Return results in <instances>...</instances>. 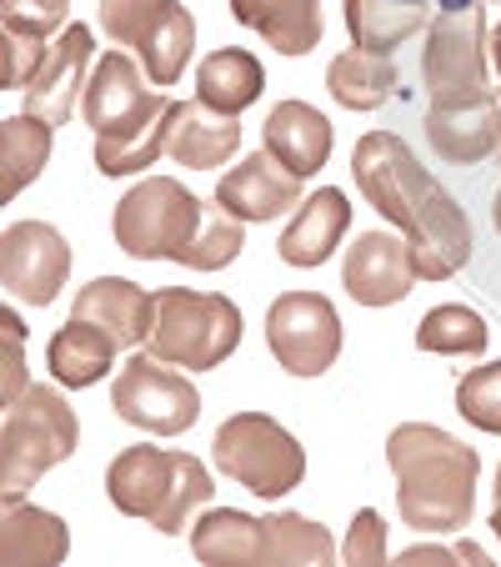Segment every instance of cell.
<instances>
[{"mask_svg":"<svg viewBox=\"0 0 501 567\" xmlns=\"http://www.w3.org/2000/svg\"><path fill=\"white\" fill-rule=\"evenodd\" d=\"M457 553H461V563H477V567H487V563H491L487 547H477V543H457Z\"/></svg>","mask_w":501,"mask_h":567,"instance_id":"cell-40","label":"cell"},{"mask_svg":"<svg viewBox=\"0 0 501 567\" xmlns=\"http://www.w3.org/2000/svg\"><path fill=\"white\" fill-rule=\"evenodd\" d=\"M191 553L206 567H267V517L211 507L191 523Z\"/></svg>","mask_w":501,"mask_h":567,"instance_id":"cell-25","label":"cell"},{"mask_svg":"<svg viewBox=\"0 0 501 567\" xmlns=\"http://www.w3.org/2000/svg\"><path fill=\"white\" fill-rule=\"evenodd\" d=\"M51 136H55V126L31 116V111L0 121V196H6V202H15V196L45 172Z\"/></svg>","mask_w":501,"mask_h":567,"instance_id":"cell-30","label":"cell"},{"mask_svg":"<svg viewBox=\"0 0 501 567\" xmlns=\"http://www.w3.org/2000/svg\"><path fill=\"white\" fill-rule=\"evenodd\" d=\"M497 493H491V533H497V543H501V462H497V482H491Z\"/></svg>","mask_w":501,"mask_h":567,"instance_id":"cell-39","label":"cell"},{"mask_svg":"<svg viewBox=\"0 0 501 567\" xmlns=\"http://www.w3.org/2000/svg\"><path fill=\"white\" fill-rule=\"evenodd\" d=\"M497 101H501V91H497Z\"/></svg>","mask_w":501,"mask_h":567,"instance_id":"cell-44","label":"cell"},{"mask_svg":"<svg viewBox=\"0 0 501 567\" xmlns=\"http://www.w3.org/2000/svg\"><path fill=\"white\" fill-rule=\"evenodd\" d=\"M491 65H497V75H501V25L491 31Z\"/></svg>","mask_w":501,"mask_h":567,"instance_id":"cell-41","label":"cell"},{"mask_svg":"<svg viewBox=\"0 0 501 567\" xmlns=\"http://www.w3.org/2000/svg\"><path fill=\"white\" fill-rule=\"evenodd\" d=\"M211 462L261 503H276L306 482V447L267 412H231L211 437Z\"/></svg>","mask_w":501,"mask_h":567,"instance_id":"cell-6","label":"cell"},{"mask_svg":"<svg viewBox=\"0 0 501 567\" xmlns=\"http://www.w3.org/2000/svg\"><path fill=\"white\" fill-rule=\"evenodd\" d=\"M326 91L346 111H382L396 91V55H376L352 45V51H342L326 65Z\"/></svg>","mask_w":501,"mask_h":567,"instance_id":"cell-29","label":"cell"},{"mask_svg":"<svg viewBox=\"0 0 501 567\" xmlns=\"http://www.w3.org/2000/svg\"><path fill=\"white\" fill-rule=\"evenodd\" d=\"M342 563L346 567H386L392 553H386V517L376 507H362L346 527V543H342Z\"/></svg>","mask_w":501,"mask_h":567,"instance_id":"cell-35","label":"cell"},{"mask_svg":"<svg viewBox=\"0 0 501 567\" xmlns=\"http://www.w3.org/2000/svg\"><path fill=\"white\" fill-rule=\"evenodd\" d=\"M241 307L221 291L160 287L146 352L171 367H186V372H216L241 347Z\"/></svg>","mask_w":501,"mask_h":567,"instance_id":"cell-5","label":"cell"},{"mask_svg":"<svg viewBox=\"0 0 501 567\" xmlns=\"http://www.w3.org/2000/svg\"><path fill=\"white\" fill-rule=\"evenodd\" d=\"M106 497L121 517H140L156 533L181 537L191 527V513H201L216 497L211 467L191 452H171V447H121L106 467Z\"/></svg>","mask_w":501,"mask_h":567,"instance_id":"cell-3","label":"cell"},{"mask_svg":"<svg viewBox=\"0 0 501 567\" xmlns=\"http://www.w3.org/2000/svg\"><path fill=\"white\" fill-rule=\"evenodd\" d=\"M491 342L481 311L461 307V301H447V307H431L427 317L416 321V347L437 357H481Z\"/></svg>","mask_w":501,"mask_h":567,"instance_id":"cell-32","label":"cell"},{"mask_svg":"<svg viewBox=\"0 0 501 567\" xmlns=\"http://www.w3.org/2000/svg\"><path fill=\"white\" fill-rule=\"evenodd\" d=\"M346 231H352V202H346V192L321 186V192H311L306 202L296 206V216L286 221V231H281V241H276V251L286 267H301V271L326 267Z\"/></svg>","mask_w":501,"mask_h":567,"instance_id":"cell-16","label":"cell"},{"mask_svg":"<svg viewBox=\"0 0 501 567\" xmlns=\"http://www.w3.org/2000/svg\"><path fill=\"white\" fill-rule=\"evenodd\" d=\"M0 337H6V402H15V396L25 392V327H21V317H15V307H6L0 311Z\"/></svg>","mask_w":501,"mask_h":567,"instance_id":"cell-37","label":"cell"},{"mask_svg":"<svg viewBox=\"0 0 501 567\" xmlns=\"http://www.w3.org/2000/svg\"><path fill=\"white\" fill-rule=\"evenodd\" d=\"M386 462L396 477V513L406 527L427 537H447L471 527L477 513L481 457L461 437L431 422H401L386 437Z\"/></svg>","mask_w":501,"mask_h":567,"instance_id":"cell-2","label":"cell"},{"mask_svg":"<svg viewBox=\"0 0 501 567\" xmlns=\"http://www.w3.org/2000/svg\"><path fill=\"white\" fill-rule=\"evenodd\" d=\"M261 91H267V65L241 45H221L196 65V101L226 111V116H241L246 106H257Z\"/></svg>","mask_w":501,"mask_h":567,"instance_id":"cell-26","label":"cell"},{"mask_svg":"<svg viewBox=\"0 0 501 567\" xmlns=\"http://www.w3.org/2000/svg\"><path fill=\"white\" fill-rule=\"evenodd\" d=\"M0 557H6V567H55L71 557V527L25 497H6Z\"/></svg>","mask_w":501,"mask_h":567,"instance_id":"cell-22","label":"cell"},{"mask_svg":"<svg viewBox=\"0 0 501 567\" xmlns=\"http://www.w3.org/2000/svg\"><path fill=\"white\" fill-rule=\"evenodd\" d=\"M45 51H51V45L35 41V35L0 31V81H6V91H25V86H31V75L41 71Z\"/></svg>","mask_w":501,"mask_h":567,"instance_id":"cell-36","label":"cell"},{"mask_svg":"<svg viewBox=\"0 0 501 567\" xmlns=\"http://www.w3.org/2000/svg\"><path fill=\"white\" fill-rule=\"evenodd\" d=\"M416 267H411V241L401 231H362L346 247L342 261V287L352 301L362 307H396V301L411 297L416 287Z\"/></svg>","mask_w":501,"mask_h":567,"instance_id":"cell-14","label":"cell"},{"mask_svg":"<svg viewBox=\"0 0 501 567\" xmlns=\"http://www.w3.org/2000/svg\"><path fill=\"white\" fill-rule=\"evenodd\" d=\"M352 176H356V192L366 196V206L382 221H392L401 236H411L431 216V206L447 196V186L416 161V151L396 131H366L356 141Z\"/></svg>","mask_w":501,"mask_h":567,"instance_id":"cell-8","label":"cell"},{"mask_svg":"<svg viewBox=\"0 0 501 567\" xmlns=\"http://www.w3.org/2000/svg\"><path fill=\"white\" fill-rule=\"evenodd\" d=\"M116 247L136 261H176L191 271H221L246 251V221L221 202H201L176 176H146L116 202Z\"/></svg>","mask_w":501,"mask_h":567,"instance_id":"cell-1","label":"cell"},{"mask_svg":"<svg viewBox=\"0 0 501 567\" xmlns=\"http://www.w3.org/2000/svg\"><path fill=\"white\" fill-rule=\"evenodd\" d=\"M267 347L291 377L331 372L342 357V311L321 291H281L267 307Z\"/></svg>","mask_w":501,"mask_h":567,"instance_id":"cell-10","label":"cell"},{"mask_svg":"<svg viewBox=\"0 0 501 567\" xmlns=\"http://www.w3.org/2000/svg\"><path fill=\"white\" fill-rule=\"evenodd\" d=\"M346 31H352V45L376 55H396V45H406L416 31L431 25V6L421 0H346L342 6Z\"/></svg>","mask_w":501,"mask_h":567,"instance_id":"cell-27","label":"cell"},{"mask_svg":"<svg viewBox=\"0 0 501 567\" xmlns=\"http://www.w3.org/2000/svg\"><path fill=\"white\" fill-rule=\"evenodd\" d=\"M331 563H336L331 527L311 523L301 513L267 517V567H331Z\"/></svg>","mask_w":501,"mask_h":567,"instance_id":"cell-31","label":"cell"},{"mask_svg":"<svg viewBox=\"0 0 501 567\" xmlns=\"http://www.w3.org/2000/svg\"><path fill=\"white\" fill-rule=\"evenodd\" d=\"M401 563H461V553L457 547H441V543H416V547H406L401 553Z\"/></svg>","mask_w":501,"mask_h":567,"instance_id":"cell-38","label":"cell"},{"mask_svg":"<svg viewBox=\"0 0 501 567\" xmlns=\"http://www.w3.org/2000/svg\"><path fill=\"white\" fill-rule=\"evenodd\" d=\"M427 136L431 151L451 166H477L491 151H501V101L491 91L471 106H427Z\"/></svg>","mask_w":501,"mask_h":567,"instance_id":"cell-20","label":"cell"},{"mask_svg":"<svg viewBox=\"0 0 501 567\" xmlns=\"http://www.w3.org/2000/svg\"><path fill=\"white\" fill-rule=\"evenodd\" d=\"M75 251L51 221H11L0 236V281L25 307H51L71 281Z\"/></svg>","mask_w":501,"mask_h":567,"instance_id":"cell-11","label":"cell"},{"mask_svg":"<svg viewBox=\"0 0 501 567\" xmlns=\"http://www.w3.org/2000/svg\"><path fill=\"white\" fill-rule=\"evenodd\" d=\"M491 221H497V231H501V192H497V202H491Z\"/></svg>","mask_w":501,"mask_h":567,"instance_id":"cell-43","label":"cell"},{"mask_svg":"<svg viewBox=\"0 0 501 567\" xmlns=\"http://www.w3.org/2000/svg\"><path fill=\"white\" fill-rule=\"evenodd\" d=\"M231 16L251 25L276 55H311L326 35L321 0H231Z\"/></svg>","mask_w":501,"mask_h":567,"instance_id":"cell-23","label":"cell"},{"mask_svg":"<svg viewBox=\"0 0 501 567\" xmlns=\"http://www.w3.org/2000/svg\"><path fill=\"white\" fill-rule=\"evenodd\" d=\"M71 25V0H0V31L51 41Z\"/></svg>","mask_w":501,"mask_h":567,"instance_id":"cell-34","label":"cell"},{"mask_svg":"<svg viewBox=\"0 0 501 567\" xmlns=\"http://www.w3.org/2000/svg\"><path fill=\"white\" fill-rule=\"evenodd\" d=\"M171 111H176V101H166V106H156L150 116H140L136 126L96 136V172L101 176L150 172V166L166 156V146H171Z\"/></svg>","mask_w":501,"mask_h":567,"instance_id":"cell-28","label":"cell"},{"mask_svg":"<svg viewBox=\"0 0 501 567\" xmlns=\"http://www.w3.org/2000/svg\"><path fill=\"white\" fill-rule=\"evenodd\" d=\"M91 65H96V35H91V25L71 21L51 41L41 71L31 75V86H25V111L51 121V126H65L71 111L81 106V96H86Z\"/></svg>","mask_w":501,"mask_h":567,"instance_id":"cell-13","label":"cell"},{"mask_svg":"<svg viewBox=\"0 0 501 567\" xmlns=\"http://www.w3.org/2000/svg\"><path fill=\"white\" fill-rule=\"evenodd\" d=\"M241 151V116L206 106V101H176L171 111V146L166 156L191 172H216Z\"/></svg>","mask_w":501,"mask_h":567,"instance_id":"cell-19","label":"cell"},{"mask_svg":"<svg viewBox=\"0 0 501 567\" xmlns=\"http://www.w3.org/2000/svg\"><path fill=\"white\" fill-rule=\"evenodd\" d=\"M261 141H267V151L286 172H296L301 182H306V176H316L331 161L336 131H331V121L321 116L316 106H306V101H276L267 126H261Z\"/></svg>","mask_w":501,"mask_h":567,"instance_id":"cell-18","label":"cell"},{"mask_svg":"<svg viewBox=\"0 0 501 567\" xmlns=\"http://www.w3.org/2000/svg\"><path fill=\"white\" fill-rule=\"evenodd\" d=\"M171 96L150 91V75L140 71L136 55L126 51H106L96 65H91L86 96H81V116L96 136H111V131L136 126L140 116H150L156 106H166Z\"/></svg>","mask_w":501,"mask_h":567,"instance_id":"cell-12","label":"cell"},{"mask_svg":"<svg viewBox=\"0 0 501 567\" xmlns=\"http://www.w3.org/2000/svg\"><path fill=\"white\" fill-rule=\"evenodd\" d=\"M116 352H121V342L106 332V327H96V321H86V317H71L61 332L51 337V347H45V367H51V377L61 386L86 392V386H96L111 377Z\"/></svg>","mask_w":501,"mask_h":567,"instance_id":"cell-24","label":"cell"},{"mask_svg":"<svg viewBox=\"0 0 501 567\" xmlns=\"http://www.w3.org/2000/svg\"><path fill=\"white\" fill-rule=\"evenodd\" d=\"M111 408H116L121 422L150 432V437H181L201 417V392L191 386L186 372H176L171 362H160L146 347H136V357L121 362L116 382H111Z\"/></svg>","mask_w":501,"mask_h":567,"instance_id":"cell-9","label":"cell"},{"mask_svg":"<svg viewBox=\"0 0 501 567\" xmlns=\"http://www.w3.org/2000/svg\"><path fill=\"white\" fill-rule=\"evenodd\" d=\"M71 317H86L106 327L121 347H146L150 327H156V291L136 287L126 277H96L91 287L75 291Z\"/></svg>","mask_w":501,"mask_h":567,"instance_id":"cell-17","label":"cell"},{"mask_svg":"<svg viewBox=\"0 0 501 567\" xmlns=\"http://www.w3.org/2000/svg\"><path fill=\"white\" fill-rule=\"evenodd\" d=\"M216 202L236 216V221H276L291 206H301V176L286 172L271 151H257V156H241L231 172L216 182Z\"/></svg>","mask_w":501,"mask_h":567,"instance_id":"cell-15","label":"cell"},{"mask_svg":"<svg viewBox=\"0 0 501 567\" xmlns=\"http://www.w3.org/2000/svg\"><path fill=\"white\" fill-rule=\"evenodd\" d=\"M421 86L427 106H471L491 96V31L477 0L431 16L421 45Z\"/></svg>","mask_w":501,"mask_h":567,"instance_id":"cell-7","label":"cell"},{"mask_svg":"<svg viewBox=\"0 0 501 567\" xmlns=\"http://www.w3.org/2000/svg\"><path fill=\"white\" fill-rule=\"evenodd\" d=\"M421 6H441V11H451V6H471V0H421Z\"/></svg>","mask_w":501,"mask_h":567,"instance_id":"cell-42","label":"cell"},{"mask_svg":"<svg viewBox=\"0 0 501 567\" xmlns=\"http://www.w3.org/2000/svg\"><path fill=\"white\" fill-rule=\"evenodd\" d=\"M131 51H136L140 71L150 75V86H176L196 51V16L186 11L181 0H160L156 16L136 31Z\"/></svg>","mask_w":501,"mask_h":567,"instance_id":"cell-21","label":"cell"},{"mask_svg":"<svg viewBox=\"0 0 501 567\" xmlns=\"http://www.w3.org/2000/svg\"><path fill=\"white\" fill-rule=\"evenodd\" d=\"M457 412L471 422L477 432L501 437V362L471 367L457 382Z\"/></svg>","mask_w":501,"mask_h":567,"instance_id":"cell-33","label":"cell"},{"mask_svg":"<svg viewBox=\"0 0 501 567\" xmlns=\"http://www.w3.org/2000/svg\"><path fill=\"white\" fill-rule=\"evenodd\" d=\"M81 447V417L61 396V382H31L15 402H6V432H0V497H25V487L51 467L75 457Z\"/></svg>","mask_w":501,"mask_h":567,"instance_id":"cell-4","label":"cell"}]
</instances>
